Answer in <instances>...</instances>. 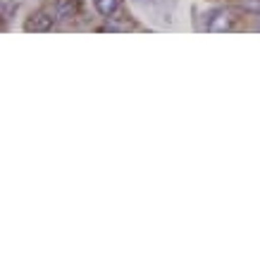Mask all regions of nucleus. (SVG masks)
<instances>
[{
	"label": "nucleus",
	"mask_w": 260,
	"mask_h": 260,
	"mask_svg": "<svg viewBox=\"0 0 260 260\" xmlns=\"http://www.w3.org/2000/svg\"><path fill=\"white\" fill-rule=\"evenodd\" d=\"M205 29L208 31H229V29H234V17H232L229 10H217V12L210 15Z\"/></svg>",
	"instance_id": "nucleus-1"
},
{
	"label": "nucleus",
	"mask_w": 260,
	"mask_h": 260,
	"mask_svg": "<svg viewBox=\"0 0 260 260\" xmlns=\"http://www.w3.org/2000/svg\"><path fill=\"white\" fill-rule=\"evenodd\" d=\"M53 24H55L53 12H36L26 22V31H48V29H53Z\"/></svg>",
	"instance_id": "nucleus-2"
},
{
	"label": "nucleus",
	"mask_w": 260,
	"mask_h": 260,
	"mask_svg": "<svg viewBox=\"0 0 260 260\" xmlns=\"http://www.w3.org/2000/svg\"><path fill=\"white\" fill-rule=\"evenodd\" d=\"M50 12L55 17V22L70 19V17H74V12H77V0H55Z\"/></svg>",
	"instance_id": "nucleus-3"
},
{
	"label": "nucleus",
	"mask_w": 260,
	"mask_h": 260,
	"mask_svg": "<svg viewBox=\"0 0 260 260\" xmlns=\"http://www.w3.org/2000/svg\"><path fill=\"white\" fill-rule=\"evenodd\" d=\"M93 5H95V10H98L103 17H110V15L117 12L119 0H93Z\"/></svg>",
	"instance_id": "nucleus-4"
},
{
	"label": "nucleus",
	"mask_w": 260,
	"mask_h": 260,
	"mask_svg": "<svg viewBox=\"0 0 260 260\" xmlns=\"http://www.w3.org/2000/svg\"><path fill=\"white\" fill-rule=\"evenodd\" d=\"M239 10H244L248 15H258L260 17V0H239L237 3Z\"/></svg>",
	"instance_id": "nucleus-5"
}]
</instances>
